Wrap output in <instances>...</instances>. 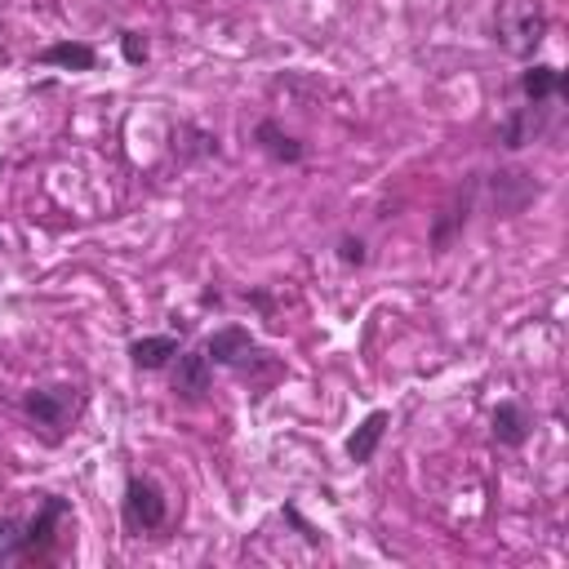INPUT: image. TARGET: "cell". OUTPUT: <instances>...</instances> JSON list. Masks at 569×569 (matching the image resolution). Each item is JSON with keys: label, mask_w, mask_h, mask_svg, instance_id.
<instances>
[{"label": "cell", "mask_w": 569, "mask_h": 569, "mask_svg": "<svg viewBox=\"0 0 569 569\" xmlns=\"http://www.w3.org/2000/svg\"><path fill=\"white\" fill-rule=\"evenodd\" d=\"M493 36L512 58H534L547 36V10L543 0H503L493 14Z\"/></svg>", "instance_id": "6da1fadb"}, {"label": "cell", "mask_w": 569, "mask_h": 569, "mask_svg": "<svg viewBox=\"0 0 569 569\" xmlns=\"http://www.w3.org/2000/svg\"><path fill=\"white\" fill-rule=\"evenodd\" d=\"M170 516V503H165V493L156 480L148 476H129L125 485V525L133 534H148V530H161Z\"/></svg>", "instance_id": "7a4b0ae2"}, {"label": "cell", "mask_w": 569, "mask_h": 569, "mask_svg": "<svg viewBox=\"0 0 569 569\" xmlns=\"http://www.w3.org/2000/svg\"><path fill=\"white\" fill-rule=\"evenodd\" d=\"M23 409H27V418H32L36 427H49V432L58 437L62 427H67L71 418H77V409H81V392L71 387V383L36 387V392L23 396Z\"/></svg>", "instance_id": "3957f363"}, {"label": "cell", "mask_w": 569, "mask_h": 569, "mask_svg": "<svg viewBox=\"0 0 569 569\" xmlns=\"http://www.w3.org/2000/svg\"><path fill=\"white\" fill-rule=\"evenodd\" d=\"M547 125H551V103H525L498 125V142H503L508 152H521L547 133Z\"/></svg>", "instance_id": "277c9868"}, {"label": "cell", "mask_w": 569, "mask_h": 569, "mask_svg": "<svg viewBox=\"0 0 569 569\" xmlns=\"http://www.w3.org/2000/svg\"><path fill=\"white\" fill-rule=\"evenodd\" d=\"M67 498H58V493H40V508H36V516L32 521H23V547H27V560H36V556H45L49 551V543H54V530L67 521Z\"/></svg>", "instance_id": "5b68a950"}, {"label": "cell", "mask_w": 569, "mask_h": 569, "mask_svg": "<svg viewBox=\"0 0 569 569\" xmlns=\"http://www.w3.org/2000/svg\"><path fill=\"white\" fill-rule=\"evenodd\" d=\"M205 356L213 365H249V356H258V342L241 325H223L205 338Z\"/></svg>", "instance_id": "8992f818"}, {"label": "cell", "mask_w": 569, "mask_h": 569, "mask_svg": "<svg viewBox=\"0 0 569 569\" xmlns=\"http://www.w3.org/2000/svg\"><path fill=\"white\" fill-rule=\"evenodd\" d=\"M174 396H183V400H200L205 392H209V383H213V361L205 356V347L200 351H178L174 356Z\"/></svg>", "instance_id": "52a82bcc"}, {"label": "cell", "mask_w": 569, "mask_h": 569, "mask_svg": "<svg viewBox=\"0 0 569 569\" xmlns=\"http://www.w3.org/2000/svg\"><path fill=\"white\" fill-rule=\"evenodd\" d=\"M489 432H493V441H498V445L521 450V445L530 441V432H534V418H530V409H525V405L503 400V405L493 409V418H489Z\"/></svg>", "instance_id": "ba28073f"}, {"label": "cell", "mask_w": 569, "mask_h": 569, "mask_svg": "<svg viewBox=\"0 0 569 569\" xmlns=\"http://www.w3.org/2000/svg\"><path fill=\"white\" fill-rule=\"evenodd\" d=\"M521 94H525V103H556L569 94V81H565V71L534 62L530 71H521Z\"/></svg>", "instance_id": "9c48e42d"}, {"label": "cell", "mask_w": 569, "mask_h": 569, "mask_svg": "<svg viewBox=\"0 0 569 569\" xmlns=\"http://www.w3.org/2000/svg\"><path fill=\"white\" fill-rule=\"evenodd\" d=\"M183 347H178V338L174 334H148V338H133L129 342V361H133V370H165L174 356H178Z\"/></svg>", "instance_id": "30bf717a"}, {"label": "cell", "mask_w": 569, "mask_h": 569, "mask_svg": "<svg viewBox=\"0 0 569 569\" xmlns=\"http://www.w3.org/2000/svg\"><path fill=\"white\" fill-rule=\"evenodd\" d=\"M387 422H392V414H387V409H374V414L347 437V458H351V463H370V458L379 454L383 437H387Z\"/></svg>", "instance_id": "8fae6325"}, {"label": "cell", "mask_w": 569, "mask_h": 569, "mask_svg": "<svg viewBox=\"0 0 569 569\" xmlns=\"http://www.w3.org/2000/svg\"><path fill=\"white\" fill-rule=\"evenodd\" d=\"M254 138H258V148H263L271 161H280V165H299V161H303V142L290 138L276 120H263V125L254 129Z\"/></svg>", "instance_id": "7c38bea8"}, {"label": "cell", "mask_w": 569, "mask_h": 569, "mask_svg": "<svg viewBox=\"0 0 569 569\" xmlns=\"http://www.w3.org/2000/svg\"><path fill=\"white\" fill-rule=\"evenodd\" d=\"M40 62H45V67H62V71H94L98 54H94V45H85V40H58V45L40 49Z\"/></svg>", "instance_id": "4fadbf2b"}, {"label": "cell", "mask_w": 569, "mask_h": 569, "mask_svg": "<svg viewBox=\"0 0 569 569\" xmlns=\"http://www.w3.org/2000/svg\"><path fill=\"white\" fill-rule=\"evenodd\" d=\"M14 560H27L23 521H19V516H5V521H0V565H14Z\"/></svg>", "instance_id": "5bb4252c"}, {"label": "cell", "mask_w": 569, "mask_h": 569, "mask_svg": "<svg viewBox=\"0 0 569 569\" xmlns=\"http://www.w3.org/2000/svg\"><path fill=\"white\" fill-rule=\"evenodd\" d=\"M338 263L361 267V263H365V241H361V236H342V241H338Z\"/></svg>", "instance_id": "9a60e30c"}, {"label": "cell", "mask_w": 569, "mask_h": 569, "mask_svg": "<svg viewBox=\"0 0 569 569\" xmlns=\"http://www.w3.org/2000/svg\"><path fill=\"white\" fill-rule=\"evenodd\" d=\"M120 49H125V62H148V40H142L138 32H120Z\"/></svg>", "instance_id": "2e32d148"}]
</instances>
